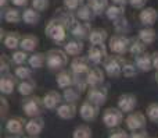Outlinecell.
<instances>
[{
    "label": "cell",
    "instance_id": "d6986e66",
    "mask_svg": "<svg viewBox=\"0 0 158 138\" xmlns=\"http://www.w3.org/2000/svg\"><path fill=\"white\" fill-rule=\"evenodd\" d=\"M43 127H44V120L42 119L40 116H39V117H31V119L27 122V126H25V131H27L28 136L38 137L39 134L42 133Z\"/></svg>",
    "mask_w": 158,
    "mask_h": 138
},
{
    "label": "cell",
    "instance_id": "f546056e",
    "mask_svg": "<svg viewBox=\"0 0 158 138\" xmlns=\"http://www.w3.org/2000/svg\"><path fill=\"white\" fill-rule=\"evenodd\" d=\"M38 46H39L38 36L25 35V36H22L21 38V45H19V47H21L22 50H25V52H33Z\"/></svg>",
    "mask_w": 158,
    "mask_h": 138
},
{
    "label": "cell",
    "instance_id": "6da1fadb",
    "mask_svg": "<svg viewBox=\"0 0 158 138\" xmlns=\"http://www.w3.org/2000/svg\"><path fill=\"white\" fill-rule=\"evenodd\" d=\"M68 64V53L63 49H50L46 53V66L52 71H61Z\"/></svg>",
    "mask_w": 158,
    "mask_h": 138
},
{
    "label": "cell",
    "instance_id": "8fae6325",
    "mask_svg": "<svg viewBox=\"0 0 158 138\" xmlns=\"http://www.w3.org/2000/svg\"><path fill=\"white\" fill-rule=\"evenodd\" d=\"M98 109H100V106H97L96 103L90 102V100H85L79 108V114L85 122H93L98 116Z\"/></svg>",
    "mask_w": 158,
    "mask_h": 138
},
{
    "label": "cell",
    "instance_id": "b9f144b4",
    "mask_svg": "<svg viewBox=\"0 0 158 138\" xmlns=\"http://www.w3.org/2000/svg\"><path fill=\"white\" fill-rule=\"evenodd\" d=\"M11 60H13L17 66H21V64L27 63V61L29 60V57H28V52H25V50H22V49L15 50V52L11 55Z\"/></svg>",
    "mask_w": 158,
    "mask_h": 138
},
{
    "label": "cell",
    "instance_id": "ffe728a7",
    "mask_svg": "<svg viewBox=\"0 0 158 138\" xmlns=\"http://www.w3.org/2000/svg\"><path fill=\"white\" fill-rule=\"evenodd\" d=\"M89 61L90 60L87 57L77 56V57H74V60L71 61V70L78 75H86L90 70Z\"/></svg>",
    "mask_w": 158,
    "mask_h": 138
},
{
    "label": "cell",
    "instance_id": "5b68a950",
    "mask_svg": "<svg viewBox=\"0 0 158 138\" xmlns=\"http://www.w3.org/2000/svg\"><path fill=\"white\" fill-rule=\"evenodd\" d=\"M129 46H131V39L125 35H121V33L112 35L108 41V49L114 55H125L129 52Z\"/></svg>",
    "mask_w": 158,
    "mask_h": 138
},
{
    "label": "cell",
    "instance_id": "f35d334b",
    "mask_svg": "<svg viewBox=\"0 0 158 138\" xmlns=\"http://www.w3.org/2000/svg\"><path fill=\"white\" fill-rule=\"evenodd\" d=\"M89 4L98 16V14L106 13L107 7H108V0H89Z\"/></svg>",
    "mask_w": 158,
    "mask_h": 138
},
{
    "label": "cell",
    "instance_id": "836d02e7",
    "mask_svg": "<svg viewBox=\"0 0 158 138\" xmlns=\"http://www.w3.org/2000/svg\"><path fill=\"white\" fill-rule=\"evenodd\" d=\"M81 95H82V92L79 91L75 85L68 87V88H65L63 91V98L65 102H74L75 103L79 98H81Z\"/></svg>",
    "mask_w": 158,
    "mask_h": 138
},
{
    "label": "cell",
    "instance_id": "7dc6e473",
    "mask_svg": "<svg viewBox=\"0 0 158 138\" xmlns=\"http://www.w3.org/2000/svg\"><path fill=\"white\" fill-rule=\"evenodd\" d=\"M108 138H129V134L122 128H114V131L110 133Z\"/></svg>",
    "mask_w": 158,
    "mask_h": 138
},
{
    "label": "cell",
    "instance_id": "f907efd6",
    "mask_svg": "<svg viewBox=\"0 0 158 138\" xmlns=\"http://www.w3.org/2000/svg\"><path fill=\"white\" fill-rule=\"evenodd\" d=\"M147 2L148 0H129V4L135 8H144V6Z\"/></svg>",
    "mask_w": 158,
    "mask_h": 138
},
{
    "label": "cell",
    "instance_id": "f1b7e54d",
    "mask_svg": "<svg viewBox=\"0 0 158 138\" xmlns=\"http://www.w3.org/2000/svg\"><path fill=\"white\" fill-rule=\"evenodd\" d=\"M64 50L68 53V56H79L83 50V43H82L81 39H72V41H68L65 45H64Z\"/></svg>",
    "mask_w": 158,
    "mask_h": 138
},
{
    "label": "cell",
    "instance_id": "4dcf8cb0",
    "mask_svg": "<svg viewBox=\"0 0 158 138\" xmlns=\"http://www.w3.org/2000/svg\"><path fill=\"white\" fill-rule=\"evenodd\" d=\"M107 38H108V33H107L106 29H103V28H94V29H92V32L89 35V42H90V45L104 43L107 41Z\"/></svg>",
    "mask_w": 158,
    "mask_h": 138
},
{
    "label": "cell",
    "instance_id": "f6af8a7d",
    "mask_svg": "<svg viewBox=\"0 0 158 138\" xmlns=\"http://www.w3.org/2000/svg\"><path fill=\"white\" fill-rule=\"evenodd\" d=\"M64 7H67L71 11H77L81 6L85 4V0H63Z\"/></svg>",
    "mask_w": 158,
    "mask_h": 138
},
{
    "label": "cell",
    "instance_id": "d4e9b609",
    "mask_svg": "<svg viewBox=\"0 0 158 138\" xmlns=\"http://www.w3.org/2000/svg\"><path fill=\"white\" fill-rule=\"evenodd\" d=\"M75 14H77V18L81 20V21H86V22H90L93 21V20L96 18V11L92 8V6L87 3V4H83L81 6V7L78 8L77 11H75Z\"/></svg>",
    "mask_w": 158,
    "mask_h": 138
},
{
    "label": "cell",
    "instance_id": "603a6c76",
    "mask_svg": "<svg viewBox=\"0 0 158 138\" xmlns=\"http://www.w3.org/2000/svg\"><path fill=\"white\" fill-rule=\"evenodd\" d=\"M2 18L8 24H18L22 20V13L15 7L2 8Z\"/></svg>",
    "mask_w": 158,
    "mask_h": 138
},
{
    "label": "cell",
    "instance_id": "3957f363",
    "mask_svg": "<svg viewBox=\"0 0 158 138\" xmlns=\"http://www.w3.org/2000/svg\"><path fill=\"white\" fill-rule=\"evenodd\" d=\"M44 103L43 98L39 96H28L22 102V110L28 117H39L43 113Z\"/></svg>",
    "mask_w": 158,
    "mask_h": 138
},
{
    "label": "cell",
    "instance_id": "e0dca14e",
    "mask_svg": "<svg viewBox=\"0 0 158 138\" xmlns=\"http://www.w3.org/2000/svg\"><path fill=\"white\" fill-rule=\"evenodd\" d=\"M63 100H64L63 94H60L58 91H49L43 96L44 108L49 109V110H54V109H57L58 106L63 103Z\"/></svg>",
    "mask_w": 158,
    "mask_h": 138
},
{
    "label": "cell",
    "instance_id": "6f0895ef",
    "mask_svg": "<svg viewBox=\"0 0 158 138\" xmlns=\"http://www.w3.org/2000/svg\"><path fill=\"white\" fill-rule=\"evenodd\" d=\"M25 138H38V137H32V136H29V137H25Z\"/></svg>",
    "mask_w": 158,
    "mask_h": 138
},
{
    "label": "cell",
    "instance_id": "277c9868",
    "mask_svg": "<svg viewBox=\"0 0 158 138\" xmlns=\"http://www.w3.org/2000/svg\"><path fill=\"white\" fill-rule=\"evenodd\" d=\"M123 63L125 59H122V56L119 55H114V56H108L104 61V71L108 77L117 78L122 74V69H123Z\"/></svg>",
    "mask_w": 158,
    "mask_h": 138
},
{
    "label": "cell",
    "instance_id": "44dd1931",
    "mask_svg": "<svg viewBox=\"0 0 158 138\" xmlns=\"http://www.w3.org/2000/svg\"><path fill=\"white\" fill-rule=\"evenodd\" d=\"M104 70H101L100 67H92L89 70V73L86 74V80L89 87H98L104 82Z\"/></svg>",
    "mask_w": 158,
    "mask_h": 138
},
{
    "label": "cell",
    "instance_id": "c3c4849f",
    "mask_svg": "<svg viewBox=\"0 0 158 138\" xmlns=\"http://www.w3.org/2000/svg\"><path fill=\"white\" fill-rule=\"evenodd\" d=\"M0 103H2V110H0L2 113H0V116H2L3 120H6V116H7V113H8V102L4 96H2L0 98Z\"/></svg>",
    "mask_w": 158,
    "mask_h": 138
},
{
    "label": "cell",
    "instance_id": "ac0fdd59",
    "mask_svg": "<svg viewBox=\"0 0 158 138\" xmlns=\"http://www.w3.org/2000/svg\"><path fill=\"white\" fill-rule=\"evenodd\" d=\"M139 20L144 27H153L158 20V11L153 7H144L140 11Z\"/></svg>",
    "mask_w": 158,
    "mask_h": 138
},
{
    "label": "cell",
    "instance_id": "d590c367",
    "mask_svg": "<svg viewBox=\"0 0 158 138\" xmlns=\"http://www.w3.org/2000/svg\"><path fill=\"white\" fill-rule=\"evenodd\" d=\"M139 36L146 45H151L154 41H156V31L151 27H144L139 31Z\"/></svg>",
    "mask_w": 158,
    "mask_h": 138
},
{
    "label": "cell",
    "instance_id": "816d5d0a",
    "mask_svg": "<svg viewBox=\"0 0 158 138\" xmlns=\"http://www.w3.org/2000/svg\"><path fill=\"white\" fill-rule=\"evenodd\" d=\"M29 2L31 0H11V3H13L15 7H25V6H28Z\"/></svg>",
    "mask_w": 158,
    "mask_h": 138
},
{
    "label": "cell",
    "instance_id": "8d00e7d4",
    "mask_svg": "<svg viewBox=\"0 0 158 138\" xmlns=\"http://www.w3.org/2000/svg\"><path fill=\"white\" fill-rule=\"evenodd\" d=\"M139 67L136 66V63H132V61H128L125 60L123 63V69H122V74L128 78H132V77H136L139 74Z\"/></svg>",
    "mask_w": 158,
    "mask_h": 138
},
{
    "label": "cell",
    "instance_id": "ab89813d",
    "mask_svg": "<svg viewBox=\"0 0 158 138\" xmlns=\"http://www.w3.org/2000/svg\"><path fill=\"white\" fill-rule=\"evenodd\" d=\"M112 22H114V28H115V31H117V33L123 35V33H126L129 31V22H128V20L125 18V16L118 18L117 21H112Z\"/></svg>",
    "mask_w": 158,
    "mask_h": 138
},
{
    "label": "cell",
    "instance_id": "7402d4cb",
    "mask_svg": "<svg viewBox=\"0 0 158 138\" xmlns=\"http://www.w3.org/2000/svg\"><path fill=\"white\" fill-rule=\"evenodd\" d=\"M75 84V73L72 70H61L57 75V85L61 89H65Z\"/></svg>",
    "mask_w": 158,
    "mask_h": 138
},
{
    "label": "cell",
    "instance_id": "ee69618b",
    "mask_svg": "<svg viewBox=\"0 0 158 138\" xmlns=\"http://www.w3.org/2000/svg\"><path fill=\"white\" fill-rule=\"evenodd\" d=\"M10 66H11V59L7 55H2L0 56V74L4 75L10 71Z\"/></svg>",
    "mask_w": 158,
    "mask_h": 138
},
{
    "label": "cell",
    "instance_id": "9a60e30c",
    "mask_svg": "<svg viewBox=\"0 0 158 138\" xmlns=\"http://www.w3.org/2000/svg\"><path fill=\"white\" fill-rule=\"evenodd\" d=\"M25 126H27V122L22 117H10L6 122V131L13 136H19L25 130Z\"/></svg>",
    "mask_w": 158,
    "mask_h": 138
},
{
    "label": "cell",
    "instance_id": "30bf717a",
    "mask_svg": "<svg viewBox=\"0 0 158 138\" xmlns=\"http://www.w3.org/2000/svg\"><path fill=\"white\" fill-rule=\"evenodd\" d=\"M53 18H56V20H58L60 22H63V24L69 29V28L77 22V14H75V11L68 10L67 7H60V8L56 10Z\"/></svg>",
    "mask_w": 158,
    "mask_h": 138
},
{
    "label": "cell",
    "instance_id": "680465c9",
    "mask_svg": "<svg viewBox=\"0 0 158 138\" xmlns=\"http://www.w3.org/2000/svg\"><path fill=\"white\" fill-rule=\"evenodd\" d=\"M156 80H157V82H158V73H157V75H156Z\"/></svg>",
    "mask_w": 158,
    "mask_h": 138
},
{
    "label": "cell",
    "instance_id": "cb8c5ba5",
    "mask_svg": "<svg viewBox=\"0 0 158 138\" xmlns=\"http://www.w3.org/2000/svg\"><path fill=\"white\" fill-rule=\"evenodd\" d=\"M135 63H136V66L139 67L140 71H143V73H148V71H151V70L154 69V66H153V55H150V53H147V52L136 56V61H135Z\"/></svg>",
    "mask_w": 158,
    "mask_h": 138
},
{
    "label": "cell",
    "instance_id": "74e56055",
    "mask_svg": "<svg viewBox=\"0 0 158 138\" xmlns=\"http://www.w3.org/2000/svg\"><path fill=\"white\" fill-rule=\"evenodd\" d=\"M72 138H93L92 128L86 124H81L72 133Z\"/></svg>",
    "mask_w": 158,
    "mask_h": 138
},
{
    "label": "cell",
    "instance_id": "4316f807",
    "mask_svg": "<svg viewBox=\"0 0 158 138\" xmlns=\"http://www.w3.org/2000/svg\"><path fill=\"white\" fill-rule=\"evenodd\" d=\"M22 20L28 25H36L40 21V11H38L33 7H28L22 11Z\"/></svg>",
    "mask_w": 158,
    "mask_h": 138
},
{
    "label": "cell",
    "instance_id": "83f0119b",
    "mask_svg": "<svg viewBox=\"0 0 158 138\" xmlns=\"http://www.w3.org/2000/svg\"><path fill=\"white\" fill-rule=\"evenodd\" d=\"M19 95L22 96H31L33 94V91L36 89V82L32 80V78H28V80H21L17 87Z\"/></svg>",
    "mask_w": 158,
    "mask_h": 138
},
{
    "label": "cell",
    "instance_id": "484cf974",
    "mask_svg": "<svg viewBox=\"0 0 158 138\" xmlns=\"http://www.w3.org/2000/svg\"><path fill=\"white\" fill-rule=\"evenodd\" d=\"M106 16H107V18L111 20V21H117L118 18L125 16V6H119V4L111 3V4H108V7H107V10H106Z\"/></svg>",
    "mask_w": 158,
    "mask_h": 138
},
{
    "label": "cell",
    "instance_id": "7c38bea8",
    "mask_svg": "<svg viewBox=\"0 0 158 138\" xmlns=\"http://www.w3.org/2000/svg\"><path fill=\"white\" fill-rule=\"evenodd\" d=\"M69 31H71V33L77 39L83 41V39H89V35H90V32H92V25H90V22L77 20V22L69 28Z\"/></svg>",
    "mask_w": 158,
    "mask_h": 138
},
{
    "label": "cell",
    "instance_id": "e575fe53",
    "mask_svg": "<svg viewBox=\"0 0 158 138\" xmlns=\"http://www.w3.org/2000/svg\"><path fill=\"white\" fill-rule=\"evenodd\" d=\"M28 63H29V67H32V69H42L43 64L46 63V55L40 53V52L32 53V55L29 56Z\"/></svg>",
    "mask_w": 158,
    "mask_h": 138
},
{
    "label": "cell",
    "instance_id": "4fadbf2b",
    "mask_svg": "<svg viewBox=\"0 0 158 138\" xmlns=\"http://www.w3.org/2000/svg\"><path fill=\"white\" fill-rule=\"evenodd\" d=\"M117 105H118L117 108L121 109L123 113H132L137 105V99H136V96L132 94H122L118 98Z\"/></svg>",
    "mask_w": 158,
    "mask_h": 138
},
{
    "label": "cell",
    "instance_id": "5bb4252c",
    "mask_svg": "<svg viewBox=\"0 0 158 138\" xmlns=\"http://www.w3.org/2000/svg\"><path fill=\"white\" fill-rule=\"evenodd\" d=\"M17 85V77L15 74H11V73H7V74L2 75L0 78V92L3 95H10L14 92Z\"/></svg>",
    "mask_w": 158,
    "mask_h": 138
},
{
    "label": "cell",
    "instance_id": "9f6ffc18",
    "mask_svg": "<svg viewBox=\"0 0 158 138\" xmlns=\"http://www.w3.org/2000/svg\"><path fill=\"white\" fill-rule=\"evenodd\" d=\"M7 138H19V136H13V134H10Z\"/></svg>",
    "mask_w": 158,
    "mask_h": 138
},
{
    "label": "cell",
    "instance_id": "52a82bcc",
    "mask_svg": "<svg viewBox=\"0 0 158 138\" xmlns=\"http://www.w3.org/2000/svg\"><path fill=\"white\" fill-rule=\"evenodd\" d=\"M146 123H147V114L142 113V112H132L128 114L125 119V124L128 130L131 131H139L144 130Z\"/></svg>",
    "mask_w": 158,
    "mask_h": 138
},
{
    "label": "cell",
    "instance_id": "7a4b0ae2",
    "mask_svg": "<svg viewBox=\"0 0 158 138\" xmlns=\"http://www.w3.org/2000/svg\"><path fill=\"white\" fill-rule=\"evenodd\" d=\"M67 29L68 28L63 22H60L56 18H52L46 25V35L56 43H63L67 38Z\"/></svg>",
    "mask_w": 158,
    "mask_h": 138
},
{
    "label": "cell",
    "instance_id": "11a10c76",
    "mask_svg": "<svg viewBox=\"0 0 158 138\" xmlns=\"http://www.w3.org/2000/svg\"><path fill=\"white\" fill-rule=\"evenodd\" d=\"M8 3H11V0H0V7H2V8H6Z\"/></svg>",
    "mask_w": 158,
    "mask_h": 138
},
{
    "label": "cell",
    "instance_id": "db71d44e",
    "mask_svg": "<svg viewBox=\"0 0 158 138\" xmlns=\"http://www.w3.org/2000/svg\"><path fill=\"white\" fill-rule=\"evenodd\" d=\"M111 3H114V4H119V6H126L129 3V0H111Z\"/></svg>",
    "mask_w": 158,
    "mask_h": 138
},
{
    "label": "cell",
    "instance_id": "60d3db41",
    "mask_svg": "<svg viewBox=\"0 0 158 138\" xmlns=\"http://www.w3.org/2000/svg\"><path fill=\"white\" fill-rule=\"evenodd\" d=\"M14 74H15V77L19 78V80H28V78L32 77V69H31V67H25L24 64H21V66L15 67Z\"/></svg>",
    "mask_w": 158,
    "mask_h": 138
},
{
    "label": "cell",
    "instance_id": "f5cc1de1",
    "mask_svg": "<svg viewBox=\"0 0 158 138\" xmlns=\"http://www.w3.org/2000/svg\"><path fill=\"white\" fill-rule=\"evenodd\" d=\"M153 66L156 70H158V50L153 53Z\"/></svg>",
    "mask_w": 158,
    "mask_h": 138
},
{
    "label": "cell",
    "instance_id": "681fc988",
    "mask_svg": "<svg viewBox=\"0 0 158 138\" xmlns=\"http://www.w3.org/2000/svg\"><path fill=\"white\" fill-rule=\"evenodd\" d=\"M129 138H150L148 133L146 130H139V131H132V134H129Z\"/></svg>",
    "mask_w": 158,
    "mask_h": 138
},
{
    "label": "cell",
    "instance_id": "bcb514c9",
    "mask_svg": "<svg viewBox=\"0 0 158 138\" xmlns=\"http://www.w3.org/2000/svg\"><path fill=\"white\" fill-rule=\"evenodd\" d=\"M31 4L33 8H36L38 11H44L49 8L50 0H31Z\"/></svg>",
    "mask_w": 158,
    "mask_h": 138
},
{
    "label": "cell",
    "instance_id": "8992f818",
    "mask_svg": "<svg viewBox=\"0 0 158 138\" xmlns=\"http://www.w3.org/2000/svg\"><path fill=\"white\" fill-rule=\"evenodd\" d=\"M123 122V112L118 108H108L103 113V123L108 128H118Z\"/></svg>",
    "mask_w": 158,
    "mask_h": 138
},
{
    "label": "cell",
    "instance_id": "9c48e42d",
    "mask_svg": "<svg viewBox=\"0 0 158 138\" xmlns=\"http://www.w3.org/2000/svg\"><path fill=\"white\" fill-rule=\"evenodd\" d=\"M107 98H108V89L104 85L90 87L89 92H87V100L96 103L97 106H103L106 103Z\"/></svg>",
    "mask_w": 158,
    "mask_h": 138
},
{
    "label": "cell",
    "instance_id": "7bdbcfd3",
    "mask_svg": "<svg viewBox=\"0 0 158 138\" xmlns=\"http://www.w3.org/2000/svg\"><path fill=\"white\" fill-rule=\"evenodd\" d=\"M146 114L147 117L154 123H158V102H153L147 106L146 109Z\"/></svg>",
    "mask_w": 158,
    "mask_h": 138
},
{
    "label": "cell",
    "instance_id": "1f68e13d",
    "mask_svg": "<svg viewBox=\"0 0 158 138\" xmlns=\"http://www.w3.org/2000/svg\"><path fill=\"white\" fill-rule=\"evenodd\" d=\"M3 43H4V46L7 49L15 50L21 45V36H19L18 32H7V35L3 39Z\"/></svg>",
    "mask_w": 158,
    "mask_h": 138
},
{
    "label": "cell",
    "instance_id": "d6a6232c",
    "mask_svg": "<svg viewBox=\"0 0 158 138\" xmlns=\"http://www.w3.org/2000/svg\"><path fill=\"white\" fill-rule=\"evenodd\" d=\"M146 46H147V45H146L139 36H137V38H133V39H131L129 53L133 56H139V55H142V53L146 52Z\"/></svg>",
    "mask_w": 158,
    "mask_h": 138
},
{
    "label": "cell",
    "instance_id": "ba28073f",
    "mask_svg": "<svg viewBox=\"0 0 158 138\" xmlns=\"http://www.w3.org/2000/svg\"><path fill=\"white\" fill-rule=\"evenodd\" d=\"M107 56V47L104 43L98 45H90L89 50H87V59L90 60V63L93 64H101L106 61Z\"/></svg>",
    "mask_w": 158,
    "mask_h": 138
},
{
    "label": "cell",
    "instance_id": "2e32d148",
    "mask_svg": "<svg viewBox=\"0 0 158 138\" xmlns=\"http://www.w3.org/2000/svg\"><path fill=\"white\" fill-rule=\"evenodd\" d=\"M56 112H57V116L60 117V119L71 120L77 116L78 109H77V105H75L74 102H63L57 109H56Z\"/></svg>",
    "mask_w": 158,
    "mask_h": 138
}]
</instances>
